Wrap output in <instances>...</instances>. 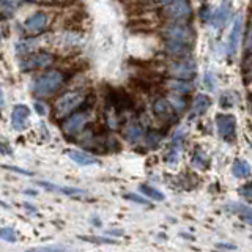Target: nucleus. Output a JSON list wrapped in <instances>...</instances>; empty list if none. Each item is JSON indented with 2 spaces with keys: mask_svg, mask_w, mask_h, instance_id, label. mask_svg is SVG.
Returning <instances> with one entry per match:
<instances>
[{
  "mask_svg": "<svg viewBox=\"0 0 252 252\" xmlns=\"http://www.w3.org/2000/svg\"><path fill=\"white\" fill-rule=\"evenodd\" d=\"M65 81L60 71H47V73L36 77L33 84H32V90L36 96H49L59 90V87Z\"/></svg>",
  "mask_w": 252,
  "mask_h": 252,
  "instance_id": "obj_1",
  "label": "nucleus"
},
{
  "mask_svg": "<svg viewBox=\"0 0 252 252\" xmlns=\"http://www.w3.org/2000/svg\"><path fill=\"white\" fill-rule=\"evenodd\" d=\"M84 93L81 92H68L63 96H60L54 104V114L57 118H65L71 115L77 107L84 104Z\"/></svg>",
  "mask_w": 252,
  "mask_h": 252,
  "instance_id": "obj_2",
  "label": "nucleus"
},
{
  "mask_svg": "<svg viewBox=\"0 0 252 252\" xmlns=\"http://www.w3.org/2000/svg\"><path fill=\"white\" fill-rule=\"evenodd\" d=\"M164 36L167 39V43L173 44H185V46H191L194 41V32L191 27H188L186 24L175 22L170 24L164 29Z\"/></svg>",
  "mask_w": 252,
  "mask_h": 252,
  "instance_id": "obj_3",
  "label": "nucleus"
},
{
  "mask_svg": "<svg viewBox=\"0 0 252 252\" xmlns=\"http://www.w3.org/2000/svg\"><path fill=\"white\" fill-rule=\"evenodd\" d=\"M192 14V8L186 0H173V2H169L164 8V16L167 19H172L175 22H181L191 18Z\"/></svg>",
  "mask_w": 252,
  "mask_h": 252,
  "instance_id": "obj_4",
  "label": "nucleus"
},
{
  "mask_svg": "<svg viewBox=\"0 0 252 252\" xmlns=\"http://www.w3.org/2000/svg\"><path fill=\"white\" fill-rule=\"evenodd\" d=\"M216 126L220 137L227 142H233L236 139V120L233 115L220 114L216 115Z\"/></svg>",
  "mask_w": 252,
  "mask_h": 252,
  "instance_id": "obj_5",
  "label": "nucleus"
},
{
  "mask_svg": "<svg viewBox=\"0 0 252 252\" xmlns=\"http://www.w3.org/2000/svg\"><path fill=\"white\" fill-rule=\"evenodd\" d=\"M89 117H90L89 112H76L73 115H68L65 123H63V131L68 136H76V134H79L84 129V126L89 122Z\"/></svg>",
  "mask_w": 252,
  "mask_h": 252,
  "instance_id": "obj_6",
  "label": "nucleus"
},
{
  "mask_svg": "<svg viewBox=\"0 0 252 252\" xmlns=\"http://www.w3.org/2000/svg\"><path fill=\"white\" fill-rule=\"evenodd\" d=\"M54 62V57L51 54L47 52H38V54H33L27 57L21 63V68L26 69V71H30V69H38V68H46L49 66L51 63Z\"/></svg>",
  "mask_w": 252,
  "mask_h": 252,
  "instance_id": "obj_7",
  "label": "nucleus"
},
{
  "mask_svg": "<svg viewBox=\"0 0 252 252\" xmlns=\"http://www.w3.org/2000/svg\"><path fill=\"white\" fill-rule=\"evenodd\" d=\"M170 74L177 79H191L195 74V63L194 60H181L173 63L170 66Z\"/></svg>",
  "mask_w": 252,
  "mask_h": 252,
  "instance_id": "obj_8",
  "label": "nucleus"
},
{
  "mask_svg": "<svg viewBox=\"0 0 252 252\" xmlns=\"http://www.w3.org/2000/svg\"><path fill=\"white\" fill-rule=\"evenodd\" d=\"M29 115H30V109L24 104H18L13 107V114H11V125L14 129H24L26 128V123L29 120Z\"/></svg>",
  "mask_w": 252,
  "mask_h": 252,
  "instance_id": "obj_9",
  "label": "nucleus"
},
{
  "mask_svg": "<svg viewBox=\"0 0 252 252\" xmlns=\"http://www.w3.org/2000/svg\"><path fill=\"white\" fill-rule=\"evenodd\" d=\"M47 24V16L44 13H35L32 14L29 19L24 22V29H26L29 33H39L46 29Z\"/></svg>",
  "mask_w": 252,
  "mask_h": 252,
  "instance_id": "obj_10",
  "label": "nucleus"
},
{
  "mask_svg": "<svg viewBox=\"0 0 252 252\" xmlns=\"http://www.w3.org/2000/svg\"><path fill=\"white\" fill-rule=\"evenodd\" d=\"M230 14H232V5L224 2L216 10V13H213V18H211L213 27H215V29H222L227 24L228 18H230Z\"/></svg>",
  "mask_w": 252,
  "mask_h": 252,
  "instance_id": "obj_11",
  "label": "nucleus"
},
{
  "mask_svg": "<svg viewBox=\"0 0 252 252\" xmlns=\"http://www.w3.org/2000/svg\"><path fill=\"white\" fill-rule=\"evenodd\" d=\"M240 36H241V18H236L233 29L230 32V36H228V46H227L228 55L236 54V49H238V44H240Z\"/></svg>",
  "mask_w": 252,
  "mask_h": 252,
  "instance_id": "obj_12",
  "label": "nucleus"
},
{
  "mask_svg": "<svg viewBox=\"0 0 252 252\" xmlns=\"http://www.w3.org/2000/svg\"><path fill=\"white\" fill-rule=\"evenodd\" d=\"M39 186L46 188L47 191H54V192H60V194H66V195H73V197H82L87 195L82 189L77 188H68V186H59L55 183H46V181H39Z\"/></svg>",
  "mask_w": 252,
  "mask_h": 252,
  "instance_id": "obj_13",
  "label": "nucleus"
},
{
  "mask_svg": "<svg viewBox=\"0 0 252 252\" xmlns=\"http://www.w3.org/2000/svg\"><path fill=\"white\" fill-rule=\"evenodd\" d=\"M68 156L73 159L76 164L81 165H92V164H99L98 158H94L85 152H81V150H68Z\"/></svg>",
  "mask_w": 252,
  "mask_h": 252,
  "instance_id": "obj_14",
  "label": "nucleus"
},
{
  "mask_svg": "<svg viewBox=\"0 0 252 252\" xmlns=\"http://www.w3.org/2000/svg\"><path fill=\"white\" fill-rule=\"evenodd\" d=\"M109 101L112 102V106L115 109H118V110H123V109L131 107V98L125 92H122V90H117V92L110 93Z\"/></svg>",
  "mask_w": 252,
  "mask_h": 252,
  "instance_id": "obj_15",
  "label": "nucleus"
},
{
  "mask_svg": "<svg viewBox=\"0 0 252 252\" xmlns=\"http://www.w3.org/2000/svg\"><path fill=\"white\" fill-rule=\"evenodd\" d=\"M211 104V101L208 96H205V94H197L192 101V115H202L205 114V110H207Z\"/></svg>",
  "mask_w": 252,
  "mask_h": 252,
  "instance_id": "obj_16",
  "label": "nucleus"
},
{
  "mask_svg": "<svg viewBox=\"0 0 252 252\" xmlns=\"http://www.w3.org/2000/svg\"><path fill=\"white\" fill-rule=\"evenodd\" d=\"M153 110L158 117H162V118H169L172 115V104L164 98H159L155 101L153 104Z\"/></svg>",
  "mask_w": 252,
  "mask_h": 252,
  "instance_id": "obj_17",
  "label": "nucleus"
},
{
  "mask_svg": "<svg viewBox=\"0 0 252 252\" xmlns=\"http://www.w3.org/2000/svg\"><path fill=\"white\" fill-rule=\"evenodd\" d=\"M232 172H233L235 177L246 178L251 175V165L248 164V161H244V159H236L232 165Z\"/></svg>",
  "mask_w": 252,
  "mask_h": 252,
  "instance_id": "obj_18",
  "label": "nucleus"
},
{
  "mask_svg": "<svg viewBox=\"0 0 252 252\" xmlns=\"http://www.w3.org/2000/svg\"><path fill=\"white\" fill-rule=\"evenodd\" d=\"M125 134H126V139L132 142V144H136V142H139L142 139V129L137 125H129L128 128H126Z\"/></svg>",
  "mask_w": 252,
  "mask_h": 252,
  "instance_id": "obj_19",
  "label": "nucleus"
},
{
  "mask_svg": "<svg viewBox=\"0 0 252 252\" xmlns=\"http://www.w3.org/2000/svg\"><path fill=\"white\" fill-rule=\"evenodd\" d=\"M191 162H192L194 167H199V169H205V167H207L208 159H207V156H205V152H202L200 148H197L195 152H194V155H192Z\"/></svg>",
  "mask_w": 252,
  "mask_h": 252,
  "instance_id": "obj_20",
  "label": "nucleus"
},
{
  "mask_svg": "<svg viewBox=\"0 0 252 252\" xmlns=\"http://www.w3.org/2000/svg\"><path fill=\"white\" fill-rule=\"evenodd\" d=\"M140 191L144 192V194H147L148 197H152V199L158 200V202L164 200V194L158 191V189H155V188H152V186H148V185H140Z\"/></svg>",
  "mask_w": 252,
  "mask_h": 252,
  "instance_id": "obj_21",
  "label": "nucleus"
},
{
  "mask_svg": "<svg viewBox=\"0 0 252 252\" xmlns=\"http://www.w3.org/2000/svg\"><path fill=\"white\" fill-rule=\"evenodd\" d=\"M169 87L172 90H175L177 93H188L189 90H191V85H189L188 82H185L183 79H177V81H170L169 82Z\"/></svg>",
  "mask_w": 252,
  "mask_h": 252,
  "instance_id": "obj_22",
  "label": "nucleus"
},
{
  "mask_svg": "<svg viewBox=\"0 0 252 252\" xmlns=\"http://www.w3.org/2000/svg\"><path fill=\"white\" fill-rule=\"evenodd\" d=\"M0 238L8 241V243H14L16 241V232L11 227H3V228H0Z\"/></svg>",
  "mask_w": 252,
  "mask_h": 252,
  "instance_id": "obj_23",
  "label": "nucleus"
},
{
  "mask_svg": "<svg viewBox=\"0 0 252 252\" xmlns=\"http://www.w3.org/2000/svg\"><path fill=\"white\" fill-rule=\"evenodd\" d=\"M35 44H36L35 39H26V41H22V43L18 44V51L19 52H29V51L33 49Z\"/></svg>",
  "mask_w": 252,
  "mask_h": 252,
  "instance_id": "obj_24",
  "label": "nucleus"
},
{
  "mask_svg": "<svg viewBox=\"0 0 252 252\" xmlns=\"http://www.w3.org/2000/svg\"><path fill=\"white\" fill-rule=\"evenodd\" d=\"M170 104L177 109V112H181V110L185 109L186 102H185V99H183V98H180V96H173V98H172V101H170Z\"/></svg>",
  "mask_w": 252,
  "mask_h": 252,
  "instance_id": "obj_25",
  "label": "nucleus"
},
{
  "mask_svg": "<svg viewBox=\"0 0 252 252\" xmlns=\"http://www.w3.org/2000/svg\"><path fill=\"white\" fill-rule=\"evenodd\" d=\"M159 140H161V136L158 132H150L148 136H147V142H148L150 147L158 145V144H159Z\"/></svg>",
  "mask_w": 252,
  "mask_h": 252,
  "instance_id": "obj_26",
  "label": "nucleus"
},
{
  "mask_svg": "<svg viewBox=\"0 0 252 252\" xmlns=\"http://www.w3.org/2000/svg\"><path fill=\"white\" fill-rule=\"evenodd\" d=\"M240 216H241V219H244L246 222H249V224L252 225V211H251V210H248L246 207H243V208H241V213H240Z\"/></svg>",
  "mask_w": 252,
  "mask_h": 252,
  "instance_id": "obj_27",
  "label": "nucleus"
},
{
  "mask_svg": "<svg viewBox=\"0 0 252 252\" xmlns=\"http://www.w3.org/2000/svg\"><path fill=\"white\" fill-rule=\"evenodd\" d=\"M202 19L205 22H211V18H213V13H211V8L210 6H203L202 8Z\"/></svg>",
  "mask_w": 252,
  "mask_h": 252,
  "instance_id": "obj_28",
  "label": "nucleus"
},
{
  "mask_svg": "<svg viewBox=\"0 0 252 252\" xmlns=\"http://www.w3.org/2000/svg\"><path fill=\"white\" fill-rule=\"evenodd\" d=\"M240 192H241L243 195L252 197V181H251V183H248V185H244V186L240 189Z\"/></svg>",
  "mask_w": 252,
  "mask_h": 252,
  "instance_id": "obj_29",
  "label": "nucleus"
},
{
  "mask_svg": "<svg viewBox=\"0 0 252 252\" xmlns=\"http://www.w3.org/2000/svg\"><path fill=\"white\" fill-rule=\"evenodd\" d=\"M125 197H126V199H129V200H134L136 203H147V202H145V199H140V197L134 195V194H126Z\"/></svg>",
  "mask_w": 252,
  "mask_h": 252,
  "instance_id": "obj_30",
  "label": "nucleus"
},
{
  "mask_svg": "<svg viewBox=\"0 0 252 252\" xmlns=\"http://www.w3.org/2000/svg\"><path fill=\"white\" fill-rule=\"evenodd\" d=\"M85 241H94V243H114L112 240H104V238H94V236H90V238H84Z\"/></svg>",
  "mask_w": 252,
  "mask_h": 252,
  "instance_id": "obj_31",
  "label": "nucleus"
},
{
  "mask_svg": "<svg viewBox=\"0 0 252 252\" xmlns=\"http://www.w3.org/2000/svg\"><path fill=\"white\" fill-rule=\"evenodd\" d=\"M0 155H10V148L3 144H0Z\"/></svg>",
  "mask_w": 252,
  "mask_h": 252,
  "instance_id": "obj_32",
  "label": "nucleus"
},
{
  "mask_svg": "<svg viewBox=\"0 0 252 252\" xmlns=\"http://www.w3.org/2000/svg\"><path fill=\"white\" fill-rule=\"evenodd\" d=\"M5 104V98H3V90H2V87H0V109L3 107Z\"/></svg>",
  "mask_w": 252,
  "mask_h": 252,
  "instance_id": "obj_33",
  "label": "nucleus"
},
{
  "mask_svg": "<svg viewBox=\"0 0 252 252\" xmlns=\"http://www.w3.org/2000/svg\"><path fill=\"white\" fill-rule=\"evenodd\" d=\"M36 110H39L41 115H44V107H43V104H39V102H36Z\"/></svg>",
  "mask_w": 252,
  "mask_h": 252,
  "instance_id": "obj_34",
  "label": "nucleus"
},
{
  "mask_svg": "<svg viewBox=\"0 0 252 252\" xmlns=\"http://www.w3.org/2000/svg\"><path fill=\"white\" fill-rule=\"evenodd\" d=\"M246 68H248V73L252 76V60H249L248 62V65H246Z\"/></svg>",
  "mask_w": 252,
  "mask_h": 252,
  "instance_id": "obj_35",
  "label": "nucleus"
},
{
  "mask_svg": "<svg viewBox=\"0 0 252 252\" xmlns=\"http://www.w3.org/2000/svg\"><path fill=\"white\" fill-rule=\"evenodd\" d=\"M249 102H251V110H252V94H251V98H249Z\"/></svg>",
  "mask_w": 252,
  "mask_h": 252,
  "instance_id": "obj_36",
  "label": "nucleus"
},
{
  "mask_svg": "<svg viewBox=\"0 0 252 252\" xmlns=\"http://www.w3.org/2000/svg\"><path fill=\"white\" fill-rule=\"evenodd\" d=\"M30 2H38V0H30Z\"/></svg>",
  "mask_w": 252,
  "mask_h": 252,
  "instance_id": "obj_37",
  "label": "nucleus"
},
{
  "mask_svg": "<svg viewBox=\"0 0 252 252\" xmlns=\"http://www.w3.org/2000/svg\"><path fill=\"white\" fill-rule=\"evenodd\" d=\"M251 24H252V22H251Z\"/></svg>",
  "mask_w": 252,
  "mask_h": 252,
  "instance_id": "obj_38",
  "label": "nucleus"
}]
</instances>
